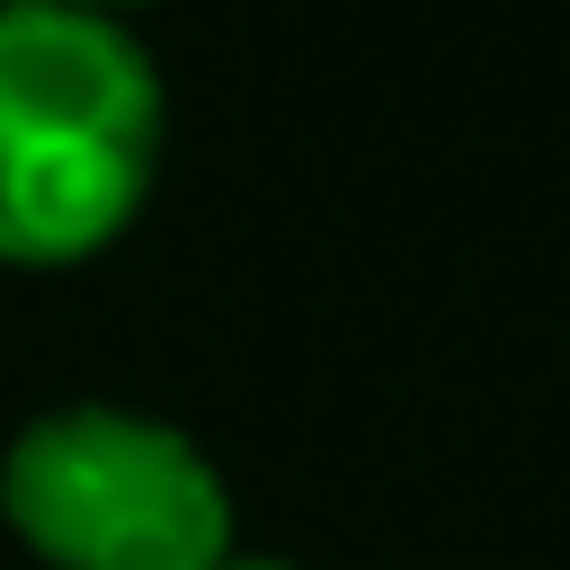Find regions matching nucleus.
Returning <instances> with one entry per match:
<instances>
[{
  "label": "nucleus",
  "mask_w": 570,
  "mask_h": 570,
  "mask_svg": "<svg viewBox=\"0 0 570 570\" xmlns=\"http://www.w3.org/2000/svg\"><path fill=\"white\" fill-rule=\"evenodd\" d=\"M0 517L45 570H214L232 561V490L169 419L71 401L0 454Z\"/></svg>",
  "instance_id": "2"
},
{
  "label": "nucleus",
  "mask_w": 570,
  "mask_h": 570,
  "mask_svg": "<svg viewBox=\"0 0 570 570\" xmlns=\"http://www.w3.org/2000/svg\"><path fill=\"white\" fill-rule=\"evenodd\" d=\"M160 169V71L125 18L0 0V258L107 249Z\"/></svg>",
  "instance_id": "1"
},
{
  "label": "nucleus",
  "mask_w": 570,
  "mask_h": 570,
  "mask_svg": "<svg viewBox=\"0 0 570 570\" xmlns=\"http://www.w3.org/2000/svg\"><path fill=\"white\" fill-rule=\"evenodd\" d=\"M214 570H294V561H267V552H232V561H214Z\"/></svg>",
  "instance_id": "3"
},
{
  "label": "nucleus",
  "mask_w": 570,
  "mask_h": 570,
  "mask_svg": "<svg viewBox=\"0 0 570 570\" xmlns=\"http://www.w3.org/2000/svg\"><path fill=\"white\" fill-rule=\"evenodd\" d=\"M62 9H98V18H116V9H134V0H62Z\"/></svg>",
  "instance_id": "4"
}]
</instances>
